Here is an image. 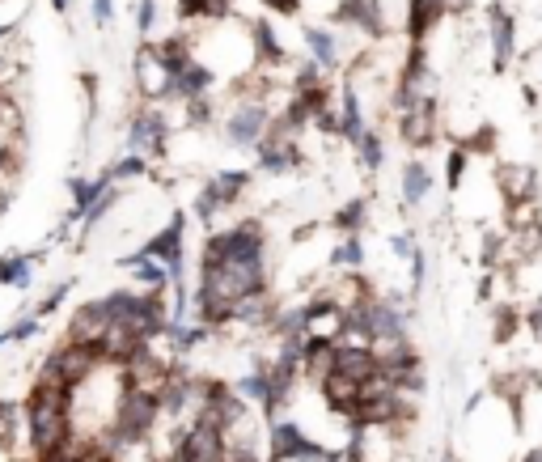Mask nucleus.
I'll return each instance as SVG.
<instances>
[{
    "label": "nucleus",
    "instance_id": "nucleus-1",
    "mask_svg": "<svg viewBox=\"0 0 542 462\" xmlns=\"http://www.w3.org/2000/svg\"><path fill=\"white\" fill-rule=\"evenodd\" d=\"M77 441L72 424V390L60 386H30L26 395V450L34 458H51Z\"/></svg>",
    "mask_w": 542,
    "mask_h": 462
},
{
    "label": "nucleus",
    "instance_id": "nucleus-2",
    "mask_svg": "<svg viewBox=\"0 0 542 462\" xmlns=\"http://www.w3.org/2000/svg\"><path fill=\"white\" fill-rule=\"evenodd\" d=\"M271 234L263 217H238L204 234L200 263H267Z\"/></svg>",
    "mask_w": 542,
    "mask_h": 462
},
{
    "label": "nucleus",
    "instance_id": "nucleus-3",
    "mask_svg": "<svg viewBox=\"0 0 542 462\" xmlns=\"http://www.w3.org/2000/svg\"><path fill=\"white\" fill-rule=\"evenodd\" d=\"M106 361L98 357L94 348H85V344H72V340H60L56 348L43 357L39 373H34V386H60V390H77L85 386L94 373L102 369Z\"/></svg>",
    "mask_w": 542,
    "mask_h": 462
},
{
    "label": "nucleus",
    "instance_id": "nucleus-4",
    "mask_svg": "<svg viewBox=\"0 0 542 462\" xmlns=\"http://www.w3.org/2000/svg\"><path fill=\"white\" fill-rule=\"evenodd\" d=\"M170 140H174V123L166 115V106L140 102L128 115V128H123V145H128V153H140V157H149V162H166Z\"/></svg>",
    "mask_w": 542,
    "mask_h": 462
},
{
    "label": "nucleus",
    "instance_id": "nucleus-5",
    "mask_svg": "<svg viewBox=\"0 0 542 462\" xmlns=\"http://www.w3.org/2000/svg\"><path fill=\"white\" fill-rule=\"evenodd\" d=\"M187 229H191V208H174L170 221L157 234L144 238V246H136V251H144L149 259H161L170 268V289L174 284H187Z\"/></svg>",
    "mask_w": 542,
    "mask_h": 462
},
{
    "label": "nucleus",
    "instance_id": "nucleus-6",
    "mask_svg": "<svg viewBox=\"0 0 542 462\" xmlns=\"http://www.w3.org/2000/svg\"><path fill=\"white\" fill-rule=\"evenodd\" d=\"M170 68L161 60V47L157 39H140L132 51V85H136V98L140 102H153V106H166L170 98Z\"/></svg>",
    "mask_w": 542,
    "mask_h": 462
},
{
    "label": "nucleus",
    "instance_id": "nucleus-7",
    "mask_svg": "<svg viewBox=\"0 0 542 462\" xmlns=\"http://www.w3.org/2000/svg\"><path fill=\"white\" fill-rule=\"evenodd\" d=\"M161 429V395L153 390H140L128 382L115 412V433L119 437H153Z\"/></svg>",
    "mask_w": 542,
    "mask_h": 462
},
{
    "label": "nucleus",
    "instance_id": "nucleus-8",
    "mask_svg": "<svg viewBox=\"0 0 542 462\" xmlns=\"http://www.w3.org/2000/svg\"><path fill=\"white\" fill-rule=\"evenodd\" d=\"M305 170V149L301 140L288 136H271L255 149V174H267V179H284V174H301Z\"/></svg>",
    "mask_w": 542,
    "mask_h": 462
},
{
    "label": "nucleus",
    "instance_id": "nucleus-9",
    "mask_svg": "<svg viewBox=\"0 0 542 462\" xmlns=\"http://www.w3.org/2000/svg\"><path fill=\"white\" fill-rule=\"evenodd\" d=\"M331 26H348L356 34H365V39H386V9L382 0H339V5L327 13Z\"/></svg>",
    "mask_w": 542,
    "mask_h": 462
},
{
    "label": "nucleus",
    "instance_id": "nucleus-10",
    "mask_svg": "<svg viewBox=\"0 0 542 462\" xmlns=\"http://www.w3.org/2000/svg\"><path fill=\"white\" fill-rule=\"evenodd\" d=\"M394 123H399V140H403L407 149L428 153V149L441 140V102H437V98H428L424 106H415V111L399 115Z\"/></svg>",
    "mask_w": 542,
    "mask_h": 462
},
{
    "label": "nucleus",
    "instance_id": "nucleus-11",
    "mask_svg": "<svg viewBox=\"0 0 542 462\" xmlns=\"http://www.w3.org/2000/svg\"><path fill=\"white\" fill-rule=\"evenodd\" d=\"M492 187L500 195V204H517V200H542V179L538 170L526 162H500L492 170Z\"/></svg>",
    "mask_w": 542,
    "mask_h": 462
},
{
    "label": "nucleus",
    "instance_id": "nucleus-12",
    "mask_svg": "<svg viewBox=\"0 0 542 462\" xmlns=\"http://www.w3.org/2000/svg\"><path fill=\"white\" fill-rule=\"evenodd\" d=\"M106 327H111V314H106L102 297H89V301H81V306L68 314V331H64V340L85 344V348H94V352H98Z\"/></svg>",
    "mask_w": 542,
    "mask_h": 462
},
{
    "label": "nucleus",
    "instance_id": "nucleus-13",
    "mask_svg": "<svg viewBox=\"0 0 542 462\" xmlns=\"http://www.w3.org/2000/svg\"><path fill=\"white\" fill-rule=\"evenodd\" d=\"M246 30H250V47H255V64L259 68H288L293 64L288 60V47L280 43V30H276V17L271 13L246 22Z\"/></svg>",
    "mask_w": 542,
    "mask_h": 462
},
{
    "label": "nucleus",
    "instance_id": "nucleus-14",
    "mask_svg": "<svg viewBox=\"0 0 542 462\" xmlns=\"http://www.w3.org/2000/svg\"><path fill=\"white\" fill-rule=\"evenodd\" d=\"M301 47L314 64H322L327 73H339L343 68V47H339V34L331 26H318V22H301Z\"/></svg>",
    "mask_w": 542,
    "mask_h": 462
},
{
    "label": "nucleus",
    "instance_id": "nucleus-15",
    "mask_svg": "<svg viewBox=\"0 0 542 462\" xmlns=\"http://www.w3.org/2000/svg\"><path fill=\"white\" fill-rule=\"evenodd\" d=\"M43 263H47V246H39V251H9V255H0V289H22L26 293Z\"/></svg>",
    "mask_w": 542,
    "mask_h": 462
},
{
    "label": "nucleus",
    "instance_id": "nucleus-16",
    "mask_svg": "<svg viewBox=\"0 0 542 462\" xmlns=\"http://www.w3.org/2000/svg\"><path fill=\"white\" fill-rule=\"evenodd\" d=\"M119 268L132 276V289L170 293V268H166L161 259H149L144 251H132V255H119Z\"/></svg>",
    "mask_w": 542,
    "mask_h": 462
},
{
    "label": "nucleus",
    "instance_id": "nucleus-17",
    "mask_svg": "<svg viewBox=\"0 0 542 462\" xmlns=\"http://www.w3.org/2000/svg\"><path fill=\"white\" fill-rule=\"evenodd\" d=\"M204 183L212 187L216 200H221V208H225V212H233V208H238V204L246 200L250 183H255V170H246V166H221V170L204 174Z\"/></svg>",
    "mask_w": 542,
    "mask_h": 462
},
{
    "label": "nucleus",
    "instance_id": "nucleus-18",
    "mask_svg": "<svg viewBox=\"0 0 542 462\" xmlns=\"http://www.w3.org/2000/svg\"><path fill=\"white\" fill-rule=\"evenodd\" d=\"M212 85H216V68L204 64V60H191L183 73L170 81V98H166V106H183V102H191V98H208V94H212Z\"/></svg>",
    "mask_w": 542,
    "mask_h": 462
},
{
    "label": "nucleus",
    "instance_id": "nucleus-19",
    "mask_svg": "<svg viewBox=\"0 0 542 462\" xmlns=\"http://www.w3.org/2000/svg\"><path fill=\"white\" fill-rule=\"evenodd\" d=\"M432 187H437V179H432V166L424 162V157H407V162L399 166L403 208H424V200L432 195Z\"/></svg>",
    "mask_w": 542,
    "mask_h": 462
},
{
    "label": "nucleus",
    "instance_id": "nucleus-20",
    "mask_svg": "<svg viewBox=\"0 0 542 462\" xmlns=\"http://www.w3.org/2000/svg\"><path fill=\"white\" fill-rule=\"evenodd\" d=\"M335 373L343 378H356V382H369L382 373V357H377V348H360V344H339L335 352Z\"/></svg>",
    "mask_w": 542,
    "mask_h": 462
},
{
    "label": "nucleus",
    "instance_id": "nucleus-21",
    "mask_svg": "<svg viewBox=\"0 0 542 462\" xmlns=\"http://www.w3.org/2000/svg\"><path fill=\"white\" fill-rule=\"evenodd\" d=\"M445 13H449V0H407V39L424 43Z\"/></svg>",
    "mask_w": 542,
    "mask_h": 462
},
{
    "label": "nucleus",
    "instance_id": "nucleus-22",
    "mask_svg": "<svg viewBox=\"0 0 542 462\" xmlns=\"http://www.w3.org/2000/svg\"><path fill=\"white\" fill-rule=\"evenodd\" d=\"M98 179L106 187H123V183H140V179H153V162L140 153H119L111 166L98 170Z\"/></svg>",
    "mask_w": 542,
    "mask_h": 462
},
{
    "label": "nucleus",
    "instance_id": "nucleus-23",
    "mask_svg": "<svg viewBox=\"0 0 542 462\" xmlns=\"http://www.w3.org/2000/svg\"><path fill=\"white\" fill-rule=\"evenodd\" d=\"M369 263V246H365V234H343L331 255H327V268L331 272H365Z\"/></svg>",
    "mask_w": 542,
    "mask_h": 462
},
{
    "label": "nucleus",
    "instance_id": "nucleus-24",
    "mask_svg": "<svg viewBox=\"0 0 542 462\" xmlns=\"http://www.w3.org/2000/svg\"><path fill=\"white\" fill-rule=\"evenodd\" d=\"M373 217V204H369V195H352V200H343L335 212H331V229L343 238V234H365V225Z\"/></svg>",
    "mask_w": 542,
    "mask_h": 462
},
{
    "label": "nucleus",
    "instance_id": "nucleus-25",
    "mask_svg": "<svg viewBox=\"0 0 542 462\" xmlns=\"http://www.w3.org/2000/svg\"><path fill=\"white\" fill-rule=\"evenodd\" d=\"M487 30H492V68L504 73L513 60V17L500 5H492V17H487Z\"/></svg>",
    "mask_w": 542,
    "mask_h": 462
},
{
    "label": "nucleus",
    "instance_id": "nucleus-26",
    "mask_svg": "<svg viewBox=\"0 0 542 462\" xmlns=\"http://www.w3.org/2000/svg\"><path fill=\"white\" fill-rule=\"evenodd\" d=\"M119 200H123V187H102V195L94 204H89V212L81 217V229H77V246H89V238L98 234V225L111 217V212L119 208Z\"/></svg>",
    "mask_w": 542,
    "mask_h": 462
},
{
    "label": "nucleus",
    "instance_id": "nucleus-27",
    "mask_svg": "<svg viewBox=\"0 0 542 462\" xmlns=\"http://www.w3.org/2000/svg\"><path fill=\"white\" fill-rule=\"evenodd\" d=\"M178 5V17H183V22H233V5H238V0H174Z\"/></svg>",
    "mask_w": 542,
    "mask_h": 462
},
{
    "label": "nucleus",
    "instance_id": "nucleus-28",
    "mask_svg": "<svg viewBox=\"0 0 542 462\" xmlns=\"http://www.w3.org/2000/svg\"><path fill=\"white\" fill-rule=\"evenodd\" d=\"M352 153H356V166H360V170H365V174H377V170L386 166V136L377 132V128H369V132L352 145Z\"/></svg>",
    "mask_w": 542,
    "mask_h": 462
},
{
    "label": "nucleus",
    "instance_id": "nucleus-29",
    "mask_svg": "<svg viewBox=\"0 0 542 462\" xmlns=\"http://www.w3.org/2000/svg\"><path fill=\"white\" fill-rule=\"evenodd\" d=\"M68 208L72 212H77V217H85V212H89V204H94L98 200V195H102V179H98V174H94V179H85V174H68Z\"/></svg>",
    "mask_w": 542,
    "mask_h": 462
},
{
    "label": "nucleus",
    "instance_id": "nucleus-30",
    "mask_svg": "<svg viewBox=\"0 0 542 462\" xmlns=\"http://www.w3.org/2000/svg\"><path fill=\"white\" fill-rule=\"evenodd\" d=\"M471 166H475L471 153H466L462 145H449V153H445V191L449 195H458L466 187V179H471Z\"/></svg>",
    "mask_w": 542,
    "mask_h": 462
},
{
    "label": "nucleus",
    "instance_id": "nucleus-31",
    "mask_svg": "<svg viewBox=\"0 0 542 462\" xmlns=\"http://www.w3.org/2000/svg\"><path fill=\"white\" fill-rule=\"evenodd\" d=\"M454 145H462L466 153L475 157V162H483V157H492L496 153V145H500V136H496V128L492 123H483V128H475V132H462Z\"/></svg>",
    "mask_w": 542,
    "mask_h": 462
},
{
    "label": "nucleus",
    "instance_id": "nucleus-32",
    "mask_svg": "<svg viewBox=\"0 0 542 462\" xmlns=\"http://www.w3.org/2000/svg\"><path fill=\"white\" fill-rule=\"evenodd\" d=\"M183 128H191V132H208L212 123H216V98L208 94V98H191V102H183Z\"/></svg>",
    "mask_w": 542,
    "mask_h": 462
},
{
    "label": "nucleus",
    "instance_id": "nucleus-33",
    "mask_svg": "<svg viewBox=\"0 0 542 462\" xmlns=\"http://www.w3.org/2000/svg\"><path fill=\"white\" fill-rule=\"evenodd\" d=\"M221 200H216V195H212V187L208 183H200V187H195V195H191V217L195 221H200L204 229H216V217H221Z\"/></svg>",
    "mask_w": 542,
    "mask_h": 462
},
{
    "label": "nucleus",
    "instance_id": "nucleus-34",
    "mask_svg": "<svg viewBox=\"0 0 542 462\" xmlns=\"http://www.w3.org/2000/svg\"><path fill=\"white\" fill-rule=\"evenodd\" d=\"M157 17H161V0H132V30H136V43H140V39H153Z\"/></svg>",
    "mask_w": 542,
    "mask_h": 462
},
{
    "label": "nucleus",
    "instance_id": "nucleus-35",
    "mask_svg": "<svg viewBox=\"0 0 542 462\" xmlns=\"http://www.w3.org/2000/svg\"><path fill=\"white\" fill-rule=\"evenodd\" d=\"M386 246H390V255H394V259H403V263H411L415 255L424 251L420 238H415V229H399V234H386Z\"/></svg>",
    "mask_w": 542,
    "mask_h": 462
},
{
    "label": "nucleus",
    "instance_id": "nucleus-36",
    "mask_svg": "<svg viewBox=\"0 0 542 462\" xmlns=\"http://www.w3.org/2000/svg\"><path fill=\"white\" fill-rule=\"evenodd\" d=\"M68 293H72V276H68V280H60V284H51V293H47L43 301H34V310H30V314H39L43 323H47V318L56 314V310L64 306V301H68Z\"/></svg>",
    "mask_w": 542,
    "mask_h": 462
},
{
    "label": "nucleus",
    "instance_id": "nucleus-37",
    "mask_svg": "<svg viewBox=\"0 0 542 462\" xmlns=\"http://www.w3.org/2000/svg\"><path fill=\"white\" fill-rule=\"evenodd\" d=\"M89 17H94L98 30H111L115 26V0H89Z\"/></svg>",
    "mask_w": 542,
    "mask_h": 462
},
{
    "label": "nucleus",
    "instance_id": "nucleus-38",
    "mask_svg": "<svg viewBox=\"0 0 542 462\" xmlns=\"http://www.w3.org/2000/svg\"><path fill=\"white\" fill-rule=\"evenodd\" d=\"M259 5L271 17H297L301 13V0H259Z\"/></svg>",
    "mask_w": 542,
    "mask_h": 462
},
{
    "label": "nucleus",
    "instance_id": "nucleus-39",
    "mask_svg": "<svg viewBox=\"0 0 542 462\" xmlns=\"http://www.w3.org/2000/svg\"><path fill=\"white\" fill-rule=\"evenodd\" d=\"M526 335H534V340L542 344V306L538 301H526Z\"/></svg>",
    "mask_w": 542,
    "mask_h": 462
},
{
    "label": "nucleus",
    "instance_id": "nucleus-40",
    "mask_svg": "<svg viewBox=\"0 0 542 462\" xmlns=\"http://www.w3.org/2000/svg\"><path fill=\"white\" fill-rule=\"evenodd\" d=\"M517 462H542V441H534V446H526L517 454Z\"/></svg>",
    "mask_w": 542,
    "mask_h": 462
},
{
    "label": "nucleus",
    "instance_id": "nucleus-41",
    "mask_svg": "<svg viewBox=\"0 0 542 462\" xmlns=\"http://www.w3.org/2000/svg\"><path fill=\"white\" fill-rule=\"evenodd\" d=\"M51 9H56V13H60V17H64V13H68V9H72V0H51Z\"/></svg>",
    "mask_w": 542,
    "mask_h": 462
},
{
    "label": "nucleus",
    "instance_id": "nucleus-42",
    "mask_svg": "<svg viewBox=\"0 0 542 462\" xmlns=\"http://www.w3.org/2000/svg\"><path fill=\"white\" fill-rule=\"evenodd\" d=\"M441 462H466V458H462L458 450H445V454H441Z\"/></svg>",
    "mask_w": 542,
    "mask_h": 462
},
{
    "label": "nucleus",
    "instance_id": "nucleus-43",
    "mask_svg": "<svg viewBox=\"0 0 542 462\" xmlns=\"http://www.w3.org/2000/svg\"><path fill=\"white\" fill-rule=\"evenodd\" d=\"M534 301H538V306H542V289H538V293H534Z\"/></svg>",
    "mask_w": 542,
    "mask_h": 462
}]
</instances>
